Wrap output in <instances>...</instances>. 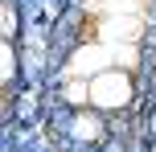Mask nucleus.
Returning a JSON list of instances; mask_svg holds the SVG:
<instances>
[{
  "mask_svg": "<svg viewBox=\"0 0 156 152\" xmlns=\"http://www.w3.org/2000/svg\"><path fill=\"white\" fill-rule=\"evenodd\" d=\"M4 41H16V4L4 0Z\"/></svg>",
  "mask_w": 156,
  "mask_h": 152,
  "instance_id": "4",
  "label": "nucleus"
},
{
  "mask_svg": "<svg viewBox=\"0 0 156 152\" xmlns=\"http://www.w3.org/2000/svg\"><path fill=\"white\" fill-rule=\"evenodd\" d=\"M132 103V70H123V66H111V70L94 74L90 78V103L94 111H123V107Z\"/></svg>",
  "mask_w": 156,
  "mask_h": 152,
  "instance_id": "1",
  "label": "nucleus"
},
{
  "mask_svg": "<svg viewBox=\"0 0 156 152\" xmlns=\"http://www.w3.org/2000/svg\"><path fill=\"white\" fill-rule=\"evenodd\" d=\"M111 70V49L107 45H82L70 62V74L74 78H94V74Z\"/></svg>",
  "mask_w": 156,
  "mask_h": 152,
  "instance_id": "2",
  "label": "nucleus"
},
{
  "mask_svg": "<svg viewBox=\"0 0 156 152\" xmlns=\"http://www.w3.org/2000/svg\"><path fill=\"white\" fill-rule=\"evenodd\" d=\"M16 78V49H12V41H4V82H12Z\"/></svg>",
  "mask_w": 156,
  "mask_h": 152,
  "instance_id": "5",
  "label": "nucleus"
},
{
  "mask_svg": "<svg viewBox=\"0 0 156 152\" xmlns=\"http://www.w3.org/2000/svg\"><path fill=\"white\" fill-rule=\"evenodd\" d=\"M103 111H78V119H74V136L78 140H99L103 136V119H99Z\"/></svg>",
  "mask_w": 156,
  "mask_h": 152,
  "instance_id": "3",
  "label": "nucleus"
}]
</instances>
